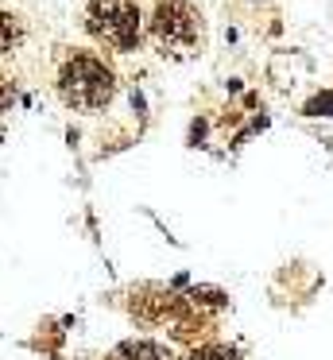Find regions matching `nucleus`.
<instances>
[{"label":"nucleus","mask_w":333,"mask_h":360,"mask_svg":"<svg viewBox=\"0 0 333 360\" xmlns=\"http://www.w3.org/2000/svg\"><path fill=\"white\" fill-rule=\"evenodd\" d=\"M54 94L74 112H101L116 97V78L101 55L85 47H62L54 55Z\"/></svg>","instance_id":"1"},{"label":"nucleus","mask_w":333,"mask_h":360,"mask_svg":"<svg viewBox=\"0 0 333 360\" xmlns=\"http://www.w3.org/2000/svg\"><path fill=\"white\" fill-rule=\"evenodd\" d=\"M151 39L163 55L190 58L206 47V16L190 0H159L151 12Z\"/></svg>","instance_id":"2"},{"label":"nucleus","mask_w":333,"mask_h":360,"mask_svg":"<svg viewBox=\"0 0 333 360\" xmlns=\"http://www.w3.org/2000/svg\"><path fill=\"white\" fill-rule=\"evenodd\" d=\"M85 27L89 35L108 51H136L144 16H139L136 0H89L85 8Z\"/></svg>","instance_id":"3"},{"label":"nucleus","mask_w":333,"mask_h":360,"mask_svg":"<svg viewBox=\"0 0 333 360\" xmlns=\"http://www.w3.org/2000/svg\"><path fill=\"white\" fill-rule=\"evenodd\" d=\"M23 39H27V20H23L15 8L0 4V58L15 55V51L23 47Z\"/></svg>","instance_id":"4"},{"label":"nucleus","mask_w":333,"mask_h":360,"mask_svg":"<svg viewBox=\"0 0 333 360\" xmlns=\"http://www.w3.org/2000/svg\"><path fill=\"white\" fill-rule=\"evenodd\" d=\"M108 360H170V352L155 341H124Z\"/></svg>","instance_id":"5"},{"label":"nucleus","mask_w":333,"mask_h":360,"mask_svg":"<svg viewBox=\"0 0 333 360\" xmlns=\"http://www.w3.org/2000/svg\"><path fill=\"white\" fill-rule=\"evenodd\" d=\"M186 360H237L232 349H221V345H201V349H190Z\"/></svg>","instance_id":"6"},{"label":"nucleus","mask_w":333,"mask_h":360,"mask_svg":"<svg viewBox=\"0 0 333 360\" xmlns=\"http://www.w3.org/2000/svg\"><path fill=\"white\" fill-rule=\"evenodd\" d=\"M8 101H12V82L0 74V109H8Z\"/></svg>","instance_id":"7"}]
</instances>
